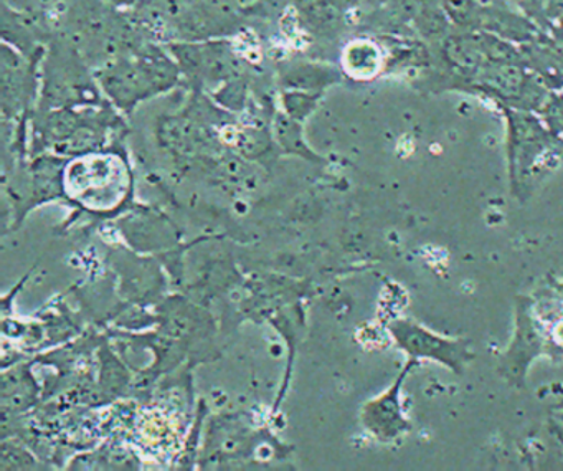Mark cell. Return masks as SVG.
<instances>
[{"mask_svg": "<svg viewBox=\"0 0 563 471\" xmlns=\"http://www.w3.org/2000/svg\"><path fill=\"white\" fill-rule=\"evenodd\" d=\"M388 331L407 358L437 362L453 374H463L473 362L474 352L467 339L440 335L415 319H395Z\"/></svg>", "mask_w": 563, "mask_h": 471, "instance_id": "obj_2", "label": "cell"}, {"mask_svg": "<svg viewBox=\"0 0 563 471\" xmlns=\"http://www.w3.org/2000/svg\"><path fill=\"white\" fill-rule=\"evenodd\" d=\"M553 417L559 418L563 424V397L556 401V404L553 405Z\"/></svg>", "mask_w": 563, "mask_h": 471, "instance_id": "obj_5", "label": "cell"}, {"mask_svg": "<svg viewBox=\"0 0 563 471\" xmlns=\"http://www.w3.org/2000/svg\"><path fill=\"white\" fill-rule=\"evenodd\" d=\"M420 364L421 362L417 359L408 358L394 384L365 405L362 420L377 440L390 443L405 437L413 427L405 410L404 387L408 375Z\"/></svg>", "mask_w": 563, "mask_h": 471, "instance_id": "obj_3", "label": "cell"}, {"mask_svg": "<svg viewBox=\"0 0 563 471\" xmlns=\"http://www.w3.org/2000/svg\"><path fill=\"white\" fill-rule=\"evenodd\" d=\"M550 434L555 438L556 445H559L560 451L563 453V424L559 420V418L552 417L550 418L549 425Z\"/></svg>", "mask_w": 563, "mask_h": 471, "instance_id": "obj_4", "label": "cell"}, {"mask_svg": "<svg viewBox=\"0 0 563 471\" xmlns=\"http://www.w3.org/2000/svg\"><path fill=\"white\" fill-rule=\"evenodd\" d=\"M563 355V302L519 295L514 306V332L500 354L497 371L514 387H526L530 365L539 358Z\"/></svg>", "mask_w": 563, "mask_h": 471, "instance_id": "obj_1", "label": "cell"}]
</instances>
